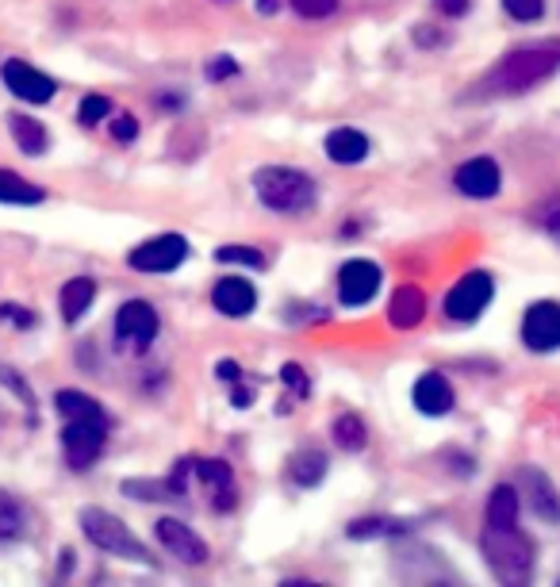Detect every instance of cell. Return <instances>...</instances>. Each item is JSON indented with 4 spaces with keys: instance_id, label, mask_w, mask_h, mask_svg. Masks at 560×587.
<instances>
[{
    "instance_id": "37",
    "label": "cell",
    "mask_w": 560,
    "mask_h": 587,
    "mask_svg": "<svg viewBox=\"0 0 560 587\" xmlns=\"http://www.w3.org/2000/svg\"><path fill=\"white\" fill-rule=\"evenodd\" d=\"M227 77H238V62L235 58H212V66H207V82H227Z\"/></svg>"
},
{
    "instance_id": "8",
    "label": "cell",
    "mask_w": 560,
    "mask_h": 587,
    "mask_svg": "<svg viewBox=\"0 0 560 587\" xmlns=\"http://www.w3.org/2000/svg\"><path fill=\"white\" fill-rule=\"evenodd\" d=\"M380 265L376 262H365V257H354V262H346L338 269V300L346 303V308H365V303L376 300V292H380Z\"/></svg>"
},
{
    "instance_id": "2",
    "label": "cell",
    "mask_w": 560,
    "mask_h": 587,
    "mask_svg": "<svg viewBox=\"0 0 560 587\" xmlns=\"http://www.w3.org/2000/svg\"><path fill=\"white\" fill-rule=\"evenodd\" d=\"M250 181H254V192H258V200L269 207V212L303 215V212H311V207L319 204V184L311 181L308 173H300V169L266 166V169H258Z\"/></svg>"
},
{
    "instance_id": "41",
    "label": "cell",
    "mask_w": 560,
    "mask_h": 587,
    "mask_svg": "<svg viewBox=\"0 0 560 587\" xmlns=\"http://www.w3.org/2000/svg\"><path fill=\"white\" fill-rule=\"evenodd\" d=\"M277 4H280V0H258V12H261V15H273Z\"/></svg>"
},
{
    "instance_id": "31",
    "label": "cell",
    "mask_w": 560,
    "mask_h": 587,
    "mask_svg": "<svg viewBox=\"0 0 560 587\" xmlns=\"http://www.w3.org/2000/svg\"><path fill=\"white\" fill-rule=\"evenodd\" d=\"M215 257H219L223 265L235 262V265H250V269H261V265H266V257H261V250H254V246H219Z\"/></svg>"
},
{
    "instance_id": "16",
    "label": "cell",
    "mask_w": 560,
    "mask_h": 587,
    "mask_svg": "<svg viewBox=\"0 0 560 587\" xmlns=\"http://www.w3.org/2000/svg\"><path fill=\"white\" fill-rule=\"evenodd\" d=\"M212 308L227 319H246L258 308V288L246 277H223V280H215V288H212Z\"/></svg>"
},
{
    "instance_id": "15",
    "label": "cell",
    "mask_w": 560,
    "mask_h": 587,
    "mask_svg": "<svg viewBox=\"0 0 560 587\" xmlns=\"http://www.w3.org/2000/svg\"><path fill=\"white\" fill-rule=\"evenodd\" d=\"M518 488H523L530 511L538 514L541 522L557 526V522H560V492L553 488V480H549L541 469H534V465H526V469L518 472Z\"/></svg>"
},
{
    "instance_id": "17",
    "label": "cell",
    "mask_w": 560,
    "mask_h": 587,
    "mask_svg": "<svg viewBox=\"0 0 560 587\" xmlns=\"http://www.w3.org/2000/svg\"><path fill=\"white\" fill-rule=\"evenodd\" d=\"M411 399H414V407H419L422 415H430V419H445V415L457 407L453 384L445 381L442 373H422L419 381H414V388H411Z\"/></svg>"
},
{
    "instance_id": "23",
    "label": "cell",
    "mask_w": 560,
    "mask_h": 587,
    "mask_svg": "<svg viewBox=\"0 0 560 587\" xmlns=\"http://www.w3.org/2000/svg\"><path fill=\"white\" fill-rule=\"evenodd\" d=\"M46 192L39 184L15 177L12 169H0V204H43Z\"/></svg>"
},
{
    "instance_id": "11",
    "label": "cell",
    "mask_w": 560,
    "mask_h": 587,
    "mask_svg": "<svg viewBox=\"0 0 560 587\" xmlns=\"http://www.w3.org/2000/svg\"><path fill=\"white\" fill-rule=\"evenodd\" d=\"M0 77H4L8 93H12L15 100H28V104H46V100H54V93H58L54 77H46L43 70H35L23 58H8L4 70H0Z\"/></svg>"
},
{
    "instance_id": "1",
    "label": "cell",
    "mask_w": 560,
    "mask_h": 587,
    "mask_svg": "<svg viewBox=\"0 0 560 587\" xmlns=\"http://www.w3.org/2000/svg\"><path fill=\"white\" fill-rule=\"evenodd\" d=\"M557 70H560V43L518 46V51L503 54V62L487 77V85L495 93H530L534 85L549 82Z\"/></svg>"
},
{
    "instance_id": "14",
    "label": "cell",
    "mask_w": 560,
    "mask_h": 587,
    "mask_svg": "<svg viewBox=\"0 0 560 587\" xmlns=\"http://www.w3.org/2000/svg\"><path fill=\"white\" fill-rule=\"evenodd\" d=\"M453 184H457L461 196L469 200H492L495 192H499L503 184V173H499V162L487 154L480 158H469V162H461V169L453 173Z\"/></svg>"
},
{
    "instance_id": "20",
    "label": "cell",
    "mask_w": 560,
    "mask_h": 587,
    "mask_svg": "<svg viewBox=\"0 0 560 587\" xmlns=\"http://www.w3.org/2000/svg\"><path fill=\"white\" fill-rule=\"evenodd\" d=\"M93 300H96V280L93 277L66 280V285H62V296H58L62 319H66V323H77V319L93 308Z\"/></svg>"
},
{
    "instance_id": "4",
    "label": "cell",
    "mask_w": 560,
    "mask_h": 587,
    "mask_svg": "<svg viewBox=\"0 0 560 587\" xmlns=\"http://www.w3.org/2000/svg\"><path fill=\"white\" fill-rule=\"evenodd\" d=\"M170 484V495H189V484L207 488V495L215 500V511H235L238 503V488H235V472H230L227 461H212V457H185L177 461L173 477L165 480Z\"/></svg>"
},
{
    "instance_id": "25",
    "label": "cell",
    "mask_w": 560,
    "mask_h": 587,
    "mask_svg": "<svg viewBox=\"0 0 560 587\" xmlns=\"http://www.w3.org/2000/svg\"><path fill=\"white\" fill-rule=\"evenodd\" d=\"M518 488L499 484L487 500V526H515L518 522Z\"/></svg>"
},
{
    "instance_id": "26",
    "label": "cell",
    "mask_w": 560,
    "mask_h": 587,
    "mask_svg": "<svg viewBox=\"0 0 560 587\" xmlns=\"http://www.w3.org/2000/svg\"><path fill=\"white\" fill-rule=\"evenodd\" d=\"M334 441H338L342 449H349V453H362V449L369 446V426L354 412L338 415V419H334Z\"/></svg>"
},
{
    "instance_id": "10",
    "label": "cell",
    "mask_w": 560,
    "mask_h": 587,
    "mask_svg": "<svg viewBox=\"0 0 560 587\" xmlns=\"http://www.w3.org/2000/svg\"><path fill=\"white\" fill-rule=\"evenodd\" d=\"M154 537L158 545H162L165 553H170L173 561H181V565H207V545L204 537H196V530H189L181 519H158L154 522Z\"/></svg>"
},
{
    "instance_id": "30",
    "label": "cell",
    "mask_w": 560,
    "mask_h": 587,
    "mask_svg": "<svg viewBox=\"0 0 560 587\" xmlns=\"http://www.w3.org/2000/svg\"><path fill=\"white\" fill-rule=\"evenodd\" d=\"M123 492L139 495L142 503H158V500H165V495H170V484H165V480H127Z\"/></svg>"
},
{
    "instance_id": "12",
    "label": "cell",
    "mask_w": 560,
    "mask_h": 587,
    "mask_svg": "<svg viewBox=\"0 0 560 587\" xmlns=\"http://www.w3.org/2000/svg\"><path fill=\"white\" fill-rule=\"evenodd\" d=\"M523 342L534 353H553L560 350V303L557 300H538L530 303L523 319Z\"/></svg>"
},
{
    "instance_id": "3",
    "label": "cell",
    "mask_w": 560,
    "mask_h": 587,
    "mask_svg": "<svg viewBox=\"0 0 560 587\" xmlns=\"http://www.w3.org/2000/svg\"><path fill=\"white\" fill-rule=\"evenodd\" d=\"M480 549L499 580L523 584L534 573V542L518 530V522L515 526H484Z\"/></svg>"
},
{
    "instance_id": "9",
    "label": "cell",
    "mask_w": 560,
    "mask_h": 587,
    "mask_svg": "<svg viewBox=\"0 0 560 587\" xmlns=\"http://www.w3.org/2000/svg\"><path fill=\"white\" fill-rule=\"evenodd\" d=\"M185 257H189V238L158 235V238H150V243L134 246L127 262L139 273H173L177 265H185Z\"/></svg>"
},
{
    "instance_id": "6",
    "label": "cell",
    "mask_w": 560,
    "mask_h": 587,
    "mask_svg": "<svg viewBox=\"0 0 560 587\" xmlns=\"http://www.w3.org/2000/svg\"><path fill=\"white\" fill-rule=\"evenodd\" d=\"M104 441H108V423L100 419H66L62 430V453L66 465L74 472H89L104 453Z\"/></svg>"
},
{
    "instance_id": "32",
    "label": "cell",
    "mask_w": 560,
    "mask_h": 587,
    "mask_svg": "<svg viewBox=\"0 0 560 587\" xmlns=\"http://www.w3.org/2000/svg\"><path fill=\"white\" fill-rule=\"evenodd\" d=\"M503 8H507L510 20H518V23H534L541 12H546V0H503Z\"/></svg>"
},
{
    "instance_id": "21",
    "label": "cell",
    "mask_w": 560,
    "mask_h": 587,
    "mask_svg": "<svg viewBox=\"0 0 560 587\" xmlns=\"http://www.w3.org/2000/svg\"><path fill=\"white\" fill-rule=\"evenodd\" d=\"M326 465L331 461H326L323 449H300V453L288 457V477H292V484H300V488H315V484H323Z\"/></svg>"
},
{
    "instance_id": "34",
    "label": "cell",
    "mask_w": 560,
    "mask_h": 587,
    "mask_svg": "<svg viewBox=\"0 0 560 587\" xmlns=\"http://www.w3.org/2000/svg\"><path fill=\"white\" fill-rule=\"evenodd\" d=\"M0 319H4V323H12V327H20V331L35 327V311L15 308V303H0Z\"/></svg>"
},
{
    "instance_id": "40",
    "label": "cell",
    "mask_w": 560,
    "mask_h": 587,
    "mask_svg": "<svg viewBox=\"0 0 560 587\" xmlns=\"http://www.w3.org/2000/svg\"><path fill=\"white\" fill-rule=\"evenodd\" d=\"M546 231H549V235H553V243H560V207L546 220Z\"/></svg>"
},
{
    "instance_id": "18",
    "label": "cell",
    "mask_w": 560,
    "mask_h": 587,
    "mask_svg": "<svg viewBox=\"0 0 560 587\" xmlns=\"http://www.w3.org/2000/svg\"><path fill=\"white\" fill-rule=\"evenodd\" d=\"M323 147L334 166H362L369 158V135L357 131V127H334Z\"/></svg>"
},
{
    "instance_id": "13",
    "label": "cell",
    "mask_w": 560,
    "mask_h": 587,
    "mask_svg": "<svg viewBox=\"0 0 560 587\" xmlns=\"http://www.w3.org/2000/svg\"><path fill=\"white\" fill-rule=\"evenodd\" d=\"M158 327H162V319H158V311L147 300H127L116 311V338L134 345V350H147L158 338Z\"/></svg>"
},
{
    "instance_id": "36",
    "label": "cell",
    "mask_w": 560,
    "mask_h": 587,
    "mask_svg": "<svg viewBox=\"0 0 560 587\" xmlns=\"http://www.w3.org/2000/svg\"><path fill=\"white\" fill-rule=\"evenodd\" d=\"M280 381H284L288 384V388H295V396H308V392H311V384H308V373H303V369L300 365H284V369H280Z\"/></svg>"
},
{
    "instance_id": "35",
    "label": "cell",
    "mask_w": 560,
    "mask_h": 587,
    "mask_svg": "<svg viewBox=\"0 0 560 587\" xmlns=\"http://www.w3.org/2000/svg\"><path fill=\"white\" fill-rule=\"evenodd\" d=\"M111 139H116V142H134V139H139V119H134V116H116V119H111Z\"/></svg>"
},
{
    "instance_id": "27",
    "label": "cell",
    "mask_w": 560,
    "mask_h": 587,
    "mask_svg": "<svg viewBox=\"0 0 560 587\" xmlns=\"http://www.w3.org/2000/svg\"><path fill=\"white\" fill-rule=\"evenodd\" d=\"M23 534H28V511H23L20 500L0 492V542H15Z\"/></svg>"
},
{
    "instance_id": "22",
    "label": "cell",
    "mask_w": 560,
    "mask_h": 587,
    "mask_svg": "<svg viewBox=\"0 0 560 587\" xmlns=\"http://www.w3.org/2000/svg\"><path fill=\"white\" fill-rule=\"evenodd\" d=\"M8 127H12L15 147H20L28 158L46 154V147H51V135H46V127L39 124V119H31V116H8Z\"/></svg>"
},
{
    "instance_id": "24",
    "label": "cell",
    "mask_w": 560,
    "mask_h": 587,
    "mask_svg": "<svg viewBox=\"0 0 560 587\" xmlns=\"http://www.w3.org/2000/svg\"><path fill=\"white\" fill-rule=\"evenodd\" d=\"M54 404H58V412L66 415V419H100V423H108V415H104V407L96 404L93 396H85V392H77V388H62L58 396H54Z\"/></svg>"
},
{
    "instance_id": "29",
    "label": "cell",
    "mask_w": 560,
    "mask_h": 587,
    "mask_svg": "<svg viewBox=\"0 0 560 587\" xmlns=\"http://www.w3.org/2000/svg\"><path fill=\"white\" fill-rule=\"evenodd\" d=\"M104 116H111V100H108V96H104V93L82 96V108H77V124L93 127V124H100Z\"/></svg>"
},
{
    "instance_id": "33",
    "label": "cell",
    "mask_w": 560,
    "mask_h": 587,
    "mask_svg": "<svg viewBox=\"0 0 560 587\" xmlns=\"http://www.w3.org/2000/svg\"><path fill=\"white\" fill-rule=\"evenodd\" d=\"M303 20H326V15L338 12V0H288Z\"/></svg>"
},
{
    "instance_id": "28",
    "label": "cell",
    "mask_w": 560,
    "mask_h": 587,
    "mask_svg": "<svg viewBox=\"0 0 560 587\" xmlns=\"http://www.w3.org/2000/svg\"><path fill=\"white\" fill-rule=\"evenodd\" d=\"M403 530H407V522H399V519H357L346 526V534L365 542V537H396V534H403Z\"/></svg>"
},
{
    "instance_id": "7",
    "label": "cell",
    "mask_w": 560,
    "mask_h": 587,
    "mask_svg": "<svg viewBox=\"0 0 560 587\" xmlns=\"http://www.w3.org/2000/svg\"><path fill=\"white\" fill-rule=\"evenodd\" d=\"M492 296H495L492 273L472 269L450 288V296H445V316L457 319V323H472V319L484 316V308L492 303Z\"/></svg>"
},
{
    "instance_id": "38",
    "label": "cell",
    "mask_w": 560,
    "mask_h": 587,
    "mask_svg": "<svg viewBox=\"0 0 560 587\" xmlns=\"http://www.w3.org/2000/svg\"><path fill=\"white\" fill-rule=\"evenodd\" d=\"M215 376H219L223 384H238L243 381V369H238V361H219V365H215Z\"/></svg>"
},
{
    "instance_id": "39",
    "label": "cell",
    "mask_w": 560,
    "mask_h": 587,
    "mask_svg": "<svg viewBox=\"0 0 560 587\" xmlns=\"http://www.w3.org/2000/svg\"><path fill=\"white\" fill-rule=\"evenodd\" d=\"M434 8L442 15H453V20H457V15H465L472 8V0H434Z\"/></svg>"
},
{
    "instance_id": "5",
    "label": "cell",
    "mask_w": 560,
    "mask_h": 587,
    "mask_svg": "<svg viewBox=\"0 0 560 587\" xmlns=\"http://www.w3.org/2000/svg\"><path fill=\"white\" fill-rule=\"evenodd\" d=\"M82 530L85 537L96 545V549L111 553V557H127V561H139V565H154L150 549L139 542V537L127 530L123 519H116L111 511H100V506H85L82 511Z\"/></svg>"
},
{
    "instance_id": "19",
    "label": "cell",
    "mask_w": 560,
    "mask_h": 587,
    "mask_svg": "<svg viewBox=\"0 0 560 587\" xmlns=\"http://www.w3.org/2000/svg\"><path fill=\"white\" fill-rule=\"evenodd\" d=\"M422 316H427V296H422V288H414V285L396 288V296H391V303H388V323L396 327V331H411V327L422 323Z\"/></svg>"
}]
</instances>
